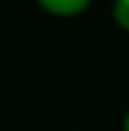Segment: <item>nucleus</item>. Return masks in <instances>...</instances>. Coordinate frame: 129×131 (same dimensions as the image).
<instances>
[{"mask_svg":"<svg viewBox=\"0 0 129 131\" xmlns=\"http://www.w3.org/2000/svg\"><path fill=\"white\" fill-rule=\"evenodd\" d=\"M37 3L54 17H78L90 7L93 0H37Z\"/></svg>","mask_w":129,"mask_h":131,"instance_id":"f257e3e1","label":"nucleus"},{"mask_svg":"<svg viewBox=\"0 0 129 131\" xmlns=\"http://www.w3.org/2000/svg\"><path fill=\"white\" fill-rule=\"evenodd\" d=\"M122 131H129V109H127V114H124V122H122Z\"/></svg>","mask_w":129,"mask_h":131,"instance_id":"7ed1b4c3","label":"nucleus"},{"mask_svg":"<svg viewBox=\"0 0 129 131\" xmlns=\"http://www.w3.org/2000/svg\"><path fill=\"white\" fill-rule=\"evenodd\" d=\"M112 17L122 32H129V0H115L112 5Z\"/></svg>","mask_w":129,"mask_h":131,"instance_id":"f03ea898","label":"nucleus"}]
</instances>
